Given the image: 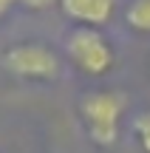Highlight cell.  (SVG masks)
<instances>
[{"instance_id": "6da1fadb", "label": "cell", "mask_w": 150, "mask_h": 153, "mask_svg": "<svg viewBox=\"0 0 150 153\" xmlns=\"http://www.w3.org/2000/svg\"><path fill=\"white\" fill-rule=\"evenodd\" d=\"M128 108V97L119 91H88L79 99V119L88 131L91 142L111 148L119 139V122Z\"/></svg>"}, {"instance_id": "52a82bcc", "label": "cell", "mask_w": 150, "mask_h": 153, "mask_svg": "<svg viewBox=\"0 0 150 153\" xmlns=\"http://www.w3.org/2000/svg\"><path fill=\"white\" fill-rule=\"evenodd\" d=\"M20 3L23 6H26V9H51V6H54V3H60V0H20Z\"/></svg>"}, {"instance_id": "5b68a950", "label": "cell", "mask_w": 150, "mask_h": 153, "mask_svg": "<svg viewBox=\"0 0 150 153\" xmlns=\"http://www.w3.org/2000/svg\"><path fill=\"white\" fill-rule=\"evenodd\" d=\"M125 23L133 31L150 34V0H130L125 9Z\"/></svg>"}, {"instance_id": "7a4b0ae2", "label": "cell", "mask_w": 150, "mask_h": 153, "mask_svg": "<svg viewBox=\"0 0 150 153\" xmlns=\"http://www.w3.org/2000/svg\"><path fill=\"white\" fill-rule=\"evenodd\" d=\"M65 54L74 65L88 76H102L113 68L116 54H113L108 37L99 28H85L77 26L71 34L65 37Z\"/></svg>"}, {"instance_id": "3957f363", "label": "cell", "mask_w": 150, "mask_h": 153, "mask_svg": "<svg viewBox=\"0 0 150 153\" xmlns=\"http://www.w3.org/2000/svg\"><path fill=\"white\" fill-rule=\"evenodd\" d=\"M3 68L20 79L51 82L60 76V57L43 43H17L3 51Z\"/></svg>"}, {"instance_id": "ba28073f", "label": "cell", "mask_w": 150, "mask_h": 153, "mask_svg": "<svg viewBox=\"0 0 150 153\" xmlns=\"http://www.w3.org/2000/svg\"><path fill=\"white\" fill-rule=\"evenodd\" d=\"M14 3H20V0H0V20H3V17L9 14V9H11Z\"/></svg>"}, {"instance_id": "8992f818", "label": "cell", "mask_w": 150, "mask_h": 153, "mask_svg": "<svg viewBox=\"0 0 150 153\" xmlns=\"http://www.w3.org/2000/svg\"><path fill=\"white\" fill-rule=\"evenodd\" d=\"M133 133L139 139L142 150L150 153V111H142V114L133 116Z\"/></svg>"}, {"instance_id": "277c9868", "label": "cell", "mask_w": 150, "mask_h": 153, "mask_svg": "<svg viewBox=\"0 0 150 153\" xmlns=\"http://www.w3.org/2000/svg\"><path fill=\"white\" fill-rule=\"evenodd\" d=\"M60 9L68 20L85 28L108 26L116 14V0H60Z\"/></svg>"}]
</instances>
